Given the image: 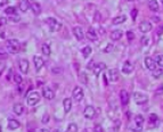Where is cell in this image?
<instances>
[{"label":"cell","mask_w":163,"mask_h":132,"mask_svg":"<svg viewBox=\"0 0 163 132\" xmlns=\"http://www.w3.org/2000/svg\"><path fill=\"white\" fill-rule=\"evenodd\" d=\"M6 48L9 54H17L21 50V43L16 39H9L6 41Z\"/></svg>","instance_id":"1"},{"label":"cell","mask_w":163,"mask_h":132,"mask_svg":"<svg viewBox=\"0 0 163 132\" xmlns=\"http://www.w3.org/2000/svg\"><path fill=\"white\" fill-rule=\"evenodd\" d=\"M46 23L49 26L51 32H57V31H60L62 29V23L58 22L56 18H54V17H48L46 20Z\"/></svg>","instance_id":"2"},{"label":"cell","mask_w":163,"mask_h":132,"mask_svg":"<svg viewBox=\"0 0 163 132\" xmlns=\"http://www.w3.org/2000/svg\"><path fill=\"white\" fill-rule=\"evenodd\" d=\"M40 99H41V96L39 92L32 91V92H30V95L28 96L26 102H28V105H29V106H35L38 102H40Z\"/></svg>","instance_id":"3"},{"label":"cell","mask_w":163,"mask_h":132,"mask_svg":"<svg viewBox=\"0 0 163 132\" xmlns=\"http://www.w3.org/2000/svg\"><path fill=\"white\" fill-rule=\"evenodd\" d=\"M133 100H135V102L137 105H144V104H146V102H148V97L145 93H143V92L136 91L133 95Z\"/></svg>","instance_id":"4"},{"label":"cell","mask_w":163,"mask_h":132,"mask_svg":"<svg viewBox=\"0 0 163 132\" xmlns=\"http://www.w3.org/2000/svg\"><path fill=\"white\" fill-rule=\"evenodd\" d=\"M144 123H145V119H144L143 115H140V114L136 115V116H135V125H136L135 131L136 132H142V130H143V126H144Z\"/></svg>","instance_id":"5"},{"label":"cell","mask_w":163,"mask_h":132,"mask_svg":"<svg viewBox=\"0 0 163 132\" xmlns=\"http://www.w3.org/2000/svg\"><path fill=\"white\" fill-rule=\"evenodd\" d=\"M95 115H96V109H95V107H92V106H87V107L84 108L83 116H84L86 119L91 120V119L95 117Z\"/></svg>","instance_id":"6"},{"label":"cell","mask_w":163,"mask_h":132,"mask_svg":"<svg viewBox=\"0 0 163 132\" xmlns=\"http://www.w3.org/2000/svg\"><path fill=\"white\" fill-rule=\"evenodd\" d=\"M83 96H84V93H83V90H82L81 87H75L73 89V98H74V100L80 102V100L83 99Z\"/></svg>","instance_id":"7"},{"label":"cell","mask_w":163,"mask_h":132,"mask_svg":"<svg viewBox=\"0 0 163 132\" xmlns=\"http://www.w3.org/2000/svg\"><path fill=\"white\" fill-rule=\"evenodd\" d=\"M33 64H34L35 71L39 72L42 68V66L45 65V61H43V58L40 57V56H34L33 57Z\"/></svg>","instance_id":"8"},{"label":"cell","mask_w":163,"mask_h":132,"mask_svg":"<svg viewBox=\"0 0 163 132\" xmlns=\"http://www.w3.org/2000/svg\"><path fill=\"white\" fill-rule=\"evenodd\" d=\"M42 96H43L46 99L51 100V99H54V97H55V92L52 91V89H50L49 87H42Z\"/></svg>","instance_id":"9"},{"label":"cell","mask_w":163,"mask_h":132,"mask_svg":"<svg viewBox=\"0 0 163 132\" xmlns=\"http://www.w3.org/2000/svg\"><path fill=\"white\" fill-rule=\"evenodd\" d=\"M107 76L110 78V81H112V82L119 81V78H120L119 70H118V68H111V70L108 71V73H107Z\"/></svg>","instance_id":"10"},{"label":"cell","mask_w":163,"mask_h":132,"mask_svg":"<svg viewBox=\"0 0 163 132\" xmlns=\"http://www.w3.org/2000/svg\"><path fill=\"white\" fill-rule=\"evenodd\" d=\"M72 31H73V34L77 38V40L82 41L84 39V34H83V30H82L81 26H74Z\"/></svg>","instance_id":"11"},{"label":"cell","mask_w":163,"mask_h":132,"mask_svg":"<svg viewBox=\"0 0 163 132\" xmlns=\"http://www.w3.org/2000/svg\"><path fill=\"white\" fill-rule=\"evenodd\" d=\"M145 66H146L150 71L153 72L154 70H156V61H155V59H153L152 57H146V58H145Z\"/></svg>","instance_id":"12"},{"label":"cell","mask_w":163,"mask_h":132,"mask_svg":"<svg viewBox=\"0 0 163 132\" xmlns=\"http://www.w3.org/2000/svg\"><path fill=\"white\" fill-rule=\"evenodd\" d=\"M139 30L143 33H147L152 30V24L148 22V20H143L140 24H139Z\"/></svg>","instance_id":"13"},{"label":"cell","mask_w":163,"mask_h":132,"mask_svg":"<svg viewBox=\"0 0 163 132\" xmlns=\"http://www.w3.org/2000/svg\"><path fill=\"white\" fill-rule=\"evenodd\" d=\"M120 100H121V104H122L123 106L128 105V102H129V93H128L127 90L122 89L120 91Z\"/></svg>","instance_id":"14"},{"label":"cell","mask_w":163,"mask_h":132,"mask_svg":"<svg viewBox=\"0 0 163 132\" xmlns=\"http://www.w3.org/2000/svg\"><path fill=\"white\" fill-rule=\"evenodd\" d=\"M30 8L35 15H39L41 13V6L39 5V2H37V1L30 0Z\"/></svg>","instance_id":"15"},{"label":"cell","mask_w":163,"mask_h":132,"mask_svg":"<svg viewBox=\"0 0 163 132\" xmlns=\"http://www.w3.org/2000/svg\"><path fill=\"white\" fill-rule=\"evenodd\" d=\"M133 71V64H131L129 61H124V63H123V66H122V72L123 73H124V74H130Z\"/></svg>","instance_id":"16"},{"label":"cell","mask_w":163,"mask_h":132,"mask_svg":"<svg viewBox=\"0 0 163 132\" xmlns=\"http://www.w3.org/2000/svg\"><path fill=\"white\" fill-rule=\"evenodd\" d=\"M18 66H20V71L22 73L25 74V73L29 72V61H26V59H21Z\"/></svg>","instance_id":"17"},{"label":"cell","mask_w":163,"mask_h":132,"mask_svg":"<svg viewBox=\"0 0 163 132\" xmlns=\"http://www.w3.org/2000/svg\"><path fill=\"white\" fill-rule=\"evenodd\" d=\"M20 126H21V123L18 122L17 120H15V119L9 120V122H8V129H9V130H11V131L17 130Z\"/></svg>","instance_id":"18"},{"label":"cell","mask_w":163,"mask_h":132,"mask_svg":"<svg viewBox=\"0 0 163 132\" xmlns=\"http://www.w3.org/2000/svg\"><path fill=\"white\" fill-rule=\"evenodd\" d=\"M87 39L90 41H97V39H98V37H97V34H96V31L94 30L92 28H90L89 30L87 31Z\"/></svg>","instance_id":"19"},{"label":"cell","mask_w":163,"mask_h":132,"mask_svg":"<svg viewBox=\"0 0 163 132\" xmlns=\"http://www.w3.org/2000/svg\"><path fill=\"white\" fill-rule=\"evenodd\" d=\"M13 112L15 113L16 115H22L23 114V112H24V106L22 105V104H20V102H17V104H15L14 106H13Z\"/></svg>","instance_id":"20"},{"label":"cell","mask_w":163,"mask_h":132,"mask_svg":"<svg viewBox=\"0 0 163 132\" xmlns=\"http://www.w3.org/2000/svg\"><path fill=\"white\" fill-rule=\"evenodd\" d=\"M105 67H106V65L104 64V63H99V64H97L96 66H94V74L96 75V76H98L99 74H101V72L104 71L105 70Z\"/></svg>","instance_id":"21"},{"label":"cell","mask_w":163,"mask_h":132,"mask_svg":"<svg viewBox=\"0 0 163 132\" xmlns=\"http://www.w3.org/2000/svg\"><path fill=\"white\" fill-rule=\"evenodd\" d=\"M63 107H64V112L69 113L72 108V99L71 98H65L63 100Z\"/></svg>","instance_id":"22"},{"label":"cell","mask_w":163,"mask_h":132,"mask_svg":"<svg viewBox=\"0 0 163 132\" xmlns=\"http://www.w3.org/2000/svg\"><path fill=\"white\" fill-rule=\"evenodd\" d=\"M18 8H20V10L21 11H23V13L28 11V9L30 8V0H22L20 2Z\"/></svg>","instance_id":"23"},{"label":"cell","mask_w":163,"mask_h":132,"mask_svg":"<svg viewBox=\"0 0 163 132\" xmlns=\"http://www.w3.org/2000/svg\"><path fill=\"white\" fill-rule=\"evenodd\" d=\"M122 35H123V33L121 30H114L111 32V39L114 41L120 40V39L122 38Z\"/></svg>","instance_id":"24"},{"label":"cell","mask_w":163,"mask_h":132,"mask_svg":"<svg viewBox=\"0 0 163 132\" xmlns=\"http://www.w3.org/2000/svg\"><path fill=\"white\" fill-rule=\"evenodd\" d=\"M127 20V16L125 15H120V16H116V17H114L112 20V23L114 25H119V24H122Z\"/></svg>","instance_id":"25"},{"label":"cell","mask_w":163,"mask_h":132,"mask_svg":"<svg viewBox=\"0 0 163 132\" xmlns=\"http://www.w3.org/2000/svg\"><path fill=\"white\" fill-rule=\"evenodd\" d=\"M157 115L156 114H151L150 117H148V124H150V128H154L156 124H157Z\"/></svg>","instance_id":"26"},{"label":"cell","mask_w":163,"mask_h":132,"mask_svg":"<svg viewBox=\"0 0 163 132\" xmlns=\"http://www.w3.org/2000/svg\"><path fill=\"white\" fill-rule=\"evenodd\" d=\"M148 7H150V9L152 11H157L159 10V2L156 0H150Z\"/></svg>","instance_id":"27"},{"label":"cell","mask_w":163,"mask_h":132,"mask_svg":"<svg viewBox=\"0 0 163 132\" xmlns=\"http://www.w3.org/2000/svg\"><path fill=\"white\" fill-rule=\"evenodd\" d=\"M41 51H42V54L45 55V56H49L50 55V47L47 44V43H43L42 46H41Z\"/></svg>","instance_id":"28"},{"label":"cell","mask_w":163,"mask_h":132,"mask_svg":"<svg viewBox=\"0 0 163 132\" xmlns=\"http://www.w3.org/2000/svg\"><path fill=\"white\" fill-rule=\"evenodd\" d=\"M91 52H92V48L90 46H86L84 48H82V54H83L84 57H88Z\"/></svg>","instance_id":"29"},{"label":"cell","mask_w":163,"mask_h":132,"mask_svg":"<svg viewBox=\"0 0 163 132\" xmlns=\"http://www.w3.org/2000/svg\"><path fill=\"white\" fill-rule=\"evenodd\" d=\"M65 132H78V126L75 123H70Z\"/></svg>","instance_id":"30"},{"label":"cell","mask_w":163,"mask_h":132,"mask_svg":"<svg viewBox=\"0 0 163 132\" xmlns=\"http://www.w3.org/2000/svg\"><path fill=\"white\" fill-rule=\"evenodd\" d=\"M155 61H156L157 66H160L161 68H163V55H157L155 57Z\"/></svg>","instance_id":"31"},{"label":"cell","mask_w":163,"mask_h":132,"mask_svg":"<svg viewBox=\"0 0 163 132\" xmlns=\"http://www.w3.org/2000/svg\"><path fill=\"white\" fill-rule=\"evenodd\" d=\"M21 17L17 15V14H13V15H9V17H8V20H11V22H14V23H17V22H20Z\"/></svg>","instance_id":"32"},{"label":"cell","mask_w":163,"mask_h":132,"mask_svg":"<svg viewBox=\"0 0 163 132\" xmlns=\"http://www.w3.org/2000/svg\"><path fill=\"white\" fill-rule=\"evenodd\" d=\"M14 81L16 84H21L23 82V79H22V75H20L18 73H15L14 74Z\"/></svg>","instance_id":"33"},{"label":"cell","mask_w":163,"mask_h":132,"mask_svg":"<svg viewBox=\"0 0 163 132\" xmlns=\"http://www.w3.org/2000/svg\"><path fill=\"white\" fill-rule=\"evenodd\" d=\"M5 14H7L8 16L9 15H13V14H16V8L15 7H7L5 9Z\"/></svg>","instance_id":"34"},{"label":"cell","mask_w":163,"mask_h":132,"mask_svg":"<svg viewBox=\"0 0 163 132\" xmlns=\"http://www.w3.org/2000/svg\"><path fill=\"white\" fill-rule=\"evenodd\" d=\"M163 74V70L162 68H160V70H154L153 71V78H155V79H159L161 75Z\"/></svg>","instance_id":"35"},{"label":"cell","mask_w":163,"mask_h":132,"mask_svg":"<svg viewBox=\"0 0 163 132\" xmlns=\"http://www.w3.org/2000/svg\"><path fill=\"white\" fill-rule=\"evenodd\" d=\"M7 56H8V51L5 50L4 48H0V58L6 59V58H7Z\"/></svg>","instance_id":"36"},{"label":"cell","mask_w":163,"mask_h":132,"mask_svg":"<svg viewBox=\"0 0 163 132\" xmlns=\"http://www.w3.org/2000/svg\"><path fill=\"white\" fill-rule=\"evenodd\" d=\"M135 38H136V35H135V33H133V31H128V32H127V39H128V40L133 41Z\"/></svg>","instance_id":"37"},{"label":"cell","mask_w":163,"mask_h":132,"mask_svg":"<svg viewBox=\"0 0 163 132\" xmlns=\"http://www.w3.org/2000/svg\"><path fill=\"white\" fill-rule=\"evenodd\" d=\"M113 48H114V46H113L112 43H107L106 48L104 49V52H106V54H108V52H112V51H113Z\"/></svg>","instance_id":"38"},{"label":"cell","mask_w":163,"mask_h":132,"mask_svg":"<svg viewBox=\"0 0 163 132\" xmlns=\"http://www.w3.org/2000/svg\"><path fill=\"white\" fill-rule=\"evenodd\" d=\"M41 122L43 123V124H46V123L49 122V114L48 113H45L43 114V116H42V121Z\"/></svg>","instance_id":"39"},{"label":"cell","mask_w":163,"mask_h":132,"mask_svg":"<svg viewBox=\"0 0 163 132\" xmlns=\"http://www.w3.org/2000/svg\"><path fill=\"white\" fill-rule=\"evenodd\" d=\"M79 80L82 82V83H87V75H86V73H81L80 74V76H79Z\"/></svg>","instance_id":"40"},{"label":"cell","mask_w":163,"mask_h":132,"mask_svg":"<svg viewBox=\"0 0 163 132\" xmlns=\"http://www.w3.org/2000/svg\"><path fill=\"white\" fill-rule=\"evenodd\" d=\"M137 15H138V10L136 9V8H133V9L131 10V18H133V20H136V17H137Z\"/></svg>","instance_id":"41"},{"label":"cell","mask_w":163,"mask_h":132,"mask_svg":"<svg viewBox=\"0 0 163 132\" xmlns=\"http://www.w3.org/2000/svg\"><path fill=\"white\" fill-rule=\"evenodd\" d=\"M140 41H142V44L143 46H147L148 44V38L147 37H142V39H140Z\"/></svg>","instance_id":"42"},{"label":"cell","mask_w":163,"mask_h":132,"mask_svg":"<svg viewBox=\"0 0 163 132\" xmlns=\"http://www.w3.org/2000/svg\"><path fill=\"white\" fill-rule=\"evenodd\" d=\"M94 131L95 132H104L103 130V128L99 125V124H97V125H95V129H94Z\"/></svg>","instance_id":"43"},{"label":"cell","mask_w":163,"mask_h":132,"mask_svg":"<svg viewBox=\"0 0 163 132\" xmlns=\"http://www.w3.org/2000/svg\"><path fill=\"white\" fill-rule=\"evenodd\" d=\"M155 93H156V95H163V85H160V87L155 90Z\"/></svg>","instance_id":"44"},{"label":"cell","mask_w":163,"mask_h":132,"mask_svg":"<svg viewBox=\"0 0 163 132\" xmlns=\"http://www.w3.org/2000/svg\"><path fill=\"white\" fill-rule=\"evenodd\" d=\"M7 4H8V0H0V8L4 7V6H6Z\"/></svg>","instance_id":"45"},{"label":"cell","mask_w":163,"mask_h":132,"mask_svg":"<svg viewBox=\"0 0 163 132\" xmlns=\"http://www.w3.org/2000/svg\"><path fill=\"white\" fill-rule=\"evenodd\" d=\"M35 132H50V131H49V129H47V128H41V129H38Z\"/></svg>","instance_id":"46"},{"label":"cell","mask_w":163,"mask_h":132,"mask_svg":"<svg viewBox=\"0 0 163 132\" xmlns=\"http://www.w3.org/2000/svg\"><path fill=\"white\" fill-rule=\"evenodd\" d=\"M92 68H94V61L88 64V70H92Z\"/></svg>","instance_id":"47"},{"label":"cell","mask_w":163,"mask_h":132,"mask_svg":"<svg viewBox=\"0 0 163 132\" xmlns=\"http://www.w3.org/2000/svg\"><path fill=\"white\" fill-rule=\"evenodd\" d=\"M99 33H102V34H104V33H105V31H104V29H103V28H101V29H99Z\"/></svg>","instance_id":"48"},{"label":"cell","mask_w":163,"mask_h":132,"mask_svg":"<svg viewBox=\"0 0 163 132\" xmlns=\"http://www.w3.org/2000/svg\"><path fill=\"white\" fill-rule=\"evenodd\" d=\"M52 132H60V130H54Z\"/></svg>","instance_id":"49"},{"label":"cell","mask_w":163,"mask_h":132,"mask_svg":"<svg viewBox=\"0 0 163 132\" xmlns=\"http://www.w3.org/2000/svg\"><path fill=\"white\" fill-rule=\"evenodd\" d=\"M0 132H2V130H1V126H0Z\"/></svg>","instance_id":"50"},{"label":"cell","mask_w":163,"mask_h":132,"mask_svg":"<svg viewBox=\"0 0 163 132\" xmlns=\"http://www.w3.org/2000/svg\"><path fill=\"white\" fill-rule=\"evenodd\" d=\"M129 1H133V0H129Z\"/></svg>","instance_id":"51"},{"label":"cell","mask_w":163,"mask_h":132,"mask_svg":"<svg viewBox=\"0 0 163 132\" xmlns=\"http://www.w3.org/2000/svg\"><path fill=\"white\" fill-rule=\"evenodd\" d=\"M162 4H163V0H162Z\"/></svg>","instance_id":"52"},{"label":"cell","mask_w":163,"mask_h":132,"mask_svg":"<svg viewBox=\"0 0 163 132\" xmlns=\"http://www.w3.org/2000/svg\"><path fill=\"white\" fill-rule=\"evenodd\" d=\"M0 28H1V26H0Z\"/></svg>","instance_id":"53"},{"label":"cell","mask_w":163,"mask_h":132,"mask_svg":"<svg viewBox=\"0 0 163 132\" xmlns=\"http://www.w3.org/2000/svg\"><path fill=\"white\" fill-rule=\"evenodd\" d=\"M162 29H163V28H162Z\"/></svg>","instance_id":"54"}]
</instances>
